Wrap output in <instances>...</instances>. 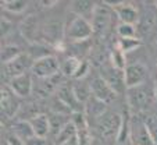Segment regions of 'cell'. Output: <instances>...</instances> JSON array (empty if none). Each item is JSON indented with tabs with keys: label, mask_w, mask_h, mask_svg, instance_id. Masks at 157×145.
<instances>
[{
	"label": "cell",
	"mask_w": 157,
	"mask_h": 145,
	"mask_svg": "<svg viewBox=\"0 0 157 145\" xmlns=\"http://www.w3.org/2000/svg\"><path fill=\"white\" fill-rule=\"evenodd\" d=\"M40 4H44V7H52V4H57V2H40Z\"/></svg>",
	"instance_id": "obj_36"
},
{
	"label": "cell",
	"mask_w": 157,
	"mask_h": 145,
	"mask_svg": "<svg viewBox=\"0 0 157 145\" xmlns=\"http://www.w3.org/2000/svg\"><path fill=\"white\" fill-rule=\"evenodd\" d=\"M21 50L17 45H6L2 49V64H7V63L15 60L18 56H21Z\"/></svg>",
	"instance_id": "obj_25"
},
{
	"label": "cell",
	"mask_w": 157,
	"mask_h": 145,
	"mask_svg": "<svg viewBox=\"0 0 157 145\" xmlns=\"http://www.w3.org/2000/svg\"><path fill=\"white\" fill-rule=\"evenodd\" d=\"M93 35V27L90 21L83 17L75 15L71 18L67 25H65V38L75 42H85Z\"/></svg>",
	"instance_id": "obj_2"
},
{
	"label": "cell",
	"mask_w": 157,
	"mask_h": 145,
	"mask_svg": "<svg viewBox=\"0 0 157 145\" xmlns=\"http://www.w3.org/2000/svg\"><path fill=\"white\" fill-rule=\"evenodd\" d=\"M89 85H90L92 95L96 99L101 101L103 103H106V105L111 103V102L117 98V92L109 85V83H107L101 75L95 77L90 83H89Z\"/></svg>",
	"instance_id": "obj_9"
},
{
	"label": "cell",
	"mask_w": 157,
	"mask_h": 145,
	"mask_svg": "<svg viewBox=\"0 0 157 145\" xmlns=\"http://www.w3.org/2000/svg\"><path fill=\"white\" fill-rule=\"evenodd\" d=\"M33 60L31 59L29 54H21L15 60L7 63V64H2V75H4L6 78H9V81L14 77L22 75L25 73H28V70L32 68Z\"/></svg>",
	"instance_id": "obj_6"
},
{
	"label": "cell",
	"mask_w": 157,
	"mask_h": 145,
	"mask_svg": "<svg viewBox=\"0 0 157 145\" xmlns=\"http://www.w3.org/2000/svg\"><path fill=\"white\" fill-rule=\"evenodd\" d=\"M113 11L120 18V22L125 24H133L139 21V13L138 9L133 6L132 3H125V2H120V3L113 4Z\"/></svg>",
	"instance_id": "obj_14"
},
{
	"label": "cell",
	"mask_w": 157,
	"mask_h": 145,
	"mask_svg": "<svg viewBox=\"0 0 157 145\" xmlns=\"http://www.w3.org/2000/svg\"><path fill=\"white\" fill-rule=\"evenodd\" d=\"M2 145H10V144H9V141H7V139H4V141L2 142Z\"/></svg>",
	"instance_id": "obj_38"
},
{
	"label": "cell",
	"mask_w": 157,
	"mask_h": 145,
	"mask_svg": "<svg viewBox=\"0 0 157 145\" xmlns=\"http://www.w3.org/2000/svg\"><path fill=\"white\" fill-rule=\"evenodd\" d=\"M89 68H90V64H89V62H86V60H81V64H79V68L77 70V73H75L74 75V80H78V81H82L83 78L88 75L89 73Z\"/></svg>",
	"instance_id": "obj_31"
},
{
	"label": "cell",
	"mask_w": 157,
	"mask_h": 145,
	"mask_svg": "<svg viewBox=\"0 0 157 145\" xmlns=\"http://www.w3.org/2000/svg\"><path fill=\"white\" fill-rule=\"evenodd\" d=\"M140 45H142V39H139V38H120L118 41H117V46H118L124 53L136 50Z\"/></svg>",
	"instance_id": "obj_26"
},
{
	"label": "cell",
	"mask_w": 157,
	"mask_h": 145,
	"mask_svg": "<svg viewBox=\"0 0 157 145\" xmlns=\"http://www.w3.org/2000/svg\"><path fill=\"white\" fill-rule=\"evenodd\" d=\"M153 98H154L153 91L149 87H146L145 84L139 87H135V88L127 89L128 109L133 113H142L145 110H147Z\"/></svg>",
	"instance_id": "obj_1"
},
{
	"label": "cell",
	"mask_w": 157,
	"mask_h": 145,
	"mask_svg": "<svg viewBox=\"0 0 157 145\" xmlns=\"http://www.w3.org/2000/svg\"><path fill=\"white\" fill-rule=\"evenodd\" d=\"M153 94H154V99L157 101V80L154 83V87H153Z\"/></svg>",
	"instance_id": "obj_37"
},
{
	"label": "cell",
	"mask_w": 157,
	"mask_h": 145,
	"mask_svg": "<svg viewBox=\"0 0 157 145\" xmlns=\"http://www.w3.org/2000/svg\"><path fill=\"white\" fill-rule=\"evenodd\" d=\"M142 119H143V122H145L146 127H147L149 134H150L154 145H157V115H149Z\"/></svg>",
	"instance_id": "obj_29"
},
{
	"label": "cell",
	"mask_w": 157,
	"mask_h": 145,
	"mask_svg": "<svg viewBox=\"0 0 157 145\" xmlns=\"http://www.w3.org/2000/svg\"><path fill=\"white\" fill-rule=\"evenodd\" d=\"M38 20H36L35 15H29L27 20L22 22L21 25V32L24 35V38L27 39L31 43H36L39 39L42 38V30H38Z\"/></svg>",
	"instance_id": "obj_17"
},
{
	"label": "cell",
	"mask_w": 157,
	"mask_h": 145,
	"mask_svg": "<svg viewBox=\"0 0 157 145\" xmlns=\"http://www.w3.org/2000/svg\"><path fill=\"white\" fill-rule=\"evenodd\" d=\"M72 91H74V95H75V98L78 99V102L82 105H85L89 99L92 98L90 85L82 83V81H78L77 84H74V85H72Z\"/></svg>",
	"instance_id": "obj_22"
},
{
	"label": "cell",
	"mask_w": 157,
	"mask_h": 145,
	"mask_svg": "<svg viewBox=\"0 0 157 145\" xmlns=\"http://www.w3.org/2000/svg\"><path fill=\"white\" fill-rule=\"evenodd\" d=\"M25 145H46V138H39V137H32V138L27 139Z\"/></svg>",
	"instance_id": "obj_33"
},
{
	"label": "cell",
	"mask_w": 157,
	"mask_h": 145,
	"mask_svg": "<svg viewBox=\"0 0 157 145\" xmlns=\"http://www.w3.org/2000/svg\"><path fill=\"white\" fill-rule=\"evenodd\" d=\"M29 124L33 130V134L39 138H48V135L52 131L50 126V117H48L46 115H36L33 117H31Z\"/></svg>",
	"instance_id": "obj_16"
},
{
	"label": "cell",
	"mask_w": 157,
	"mask_h": 145,
	"mask_svg": "<svg viewBox=\"0 0 157 145\" xmlns=\"http://www.w3.org/2000/svg\"><path fill=\"white\" fill-rule=\"evenodd\" d=\"M122 124V115L113 112H107L100 122L95 126L98 134L104 139H117L120 133V128Z\"/></svg>",
	"instance_id": "obj_3"
},
{
	"label": "cell",
	"mask_w": 157,
	"mask_h": 145,
	"mask_svg": "<svg viewBox=\"0 0 157 145\" xmlns=\"http://www.w3.org/2000/svg\"><path fill=\"white\" fill-rule=\"evenodd\" d=\"M9 88L18 98H27L33 92V78L31 73L14 77L9 81Z\"/></svg>",
	"instance_id": "obj_11"
},
{
	"label": "cell",
	"mask_w": 157,
	"mask_h": 145,
	"mask_svg": "<svg viewBox=\"0 0 157 145\" xmlns=\"http://www.w3.org/2000/svg\"><path fill=\"white\" fill-rule=\"evenodd\" d=\"M131 120L132 119L129 117V115H122V124L121 128H120L118 137L116 139L117 145H131Z\"/></svg>",
	"instance_id": "obj_20"
},
{
	"label": "cell",
	"mask_w": 157,
	"mask_h": 145,
	"mask_svg": "<svg viewBox=\"0 0 157 145\" xmlns=\"http://www.w3.org/2000/svg\"><path fill=\"white\" fill-rule=\"evenodd\" d=\"M111 10L107 6V3H101V4H96V9L93 11L92 20L90 24L93 27V34L99 36H104L109 31V27L111 24Z\"/></svg>",
	"instance_id": "obj_5"
},
{
	"label": "cell",
	"mask_w": 157,
	"mask_h": 145,
	"mask_svg": "<svg viewBox=\"0 0 157 145\" xmlns=\"http://www.w3.org/2000/svg\"><path fill=\"white\" fill-rule=\"evenodd\" d=\"M96 9V3L95 2H86V0H77L71 3V11L75 15H79L83 18H90L92 20L93 11Z\"/></svg>",
	"instance_id": "obj_18"
},
{
	"label": "cell",
	"mask_w": 157,
	"mask_h": 145,
	"mask_svg": "<svg viewBox=\"0 0 157 145\" xmlns=\"http://www.w3.org/2000/svg\"><path fill=\"white\" fill-rule=\"evenodd\" d=\"M131 145H154L143 119L131 120Z\"/></svg>",
	"instance_id": "obj_10"
},
{
	"label": "cell",
	"mask_w": 157,
	"mask_h": 145,
	"mask_svg": "<svg viewBox=\"0 0 157 145\" xmlns=\"http://www.w3.org/2000/svg\"><path fill=\"white\" fill-rule=\"evenodd\" d=\"M110 63L114 68L120 71H124L125 67H127V59H125V53L120 49L118 46L116 45V47H113V50L110 53Z\"/></svg>",
	"instance_id": "obj_24"
},
{
	"label": "cell",
	"mask_w": 157,
	"mask_h": 145,
	"mask_svg": "<svg viewBox=\"0 0 157 145\" xmlns=\"http://www.w3.org/2000/svg\"><path fill=\"white\" fill-rule=\"evenodd\" d=\"M77 135H78L77 127H75L74 122H72V120H70V122L61 128V131L57 134V137H56V145L64 144V142H67L68 139L74 138V137H77Z\"/></svg>",
	"instance_id": "obj_23"
},
{
	"label": "cell",
	"mask_w": 157,
	"mask_h": 145,
	"mask_svg": "<svg viewBox=\"0 0 157 145\" xmlns=\"http://www.w3.org/2000/svg\"><path fill=\"white\" fill-rule=\"evenodd\" d=\"M31 73L36 78H52L61 73L60 71V63L57 60V57L53 56V54L40 56L33 60Z\"/></svg>",
	"instance_id": "obj_4"
},
{
	"label": "cell",
	"mask_w": 157,
	"mask_h": 145,
	"mask_svg": "<svg viewBox=\"0 0 157 145\" xmlns=\"http://www.w3.org/2000/svg\"><path fill=\"white\" fill-rule=\"evenodd\" d=\"M147 78V68L142 63H132L128 64L124 70V83L125 88H135L143 85Z\"/></svg>",
	"instance_id": "obj_7"
},
{
	"label": "cell",
	"mask_w": 157,
	"mask_h": 145,
	"mask_svg": "<svg viewBox=\"0 0 157 145\" xmlns=\"http://www.w3.org/2000/svg\"><path fill=\"white\" fill-rule=\"evenodd\" d=\"M143 18L139 20V31H142L143 34H147L153 30L154 25V15L151 13H145L142 15Z\"/></svg>",
	"instance_id": "obj_30"
},
{
	"label": "cell",
	"mask_w": 157,
	"mask_h": 145,
	"mask_svg": "<svg viewBox=\"0 0 157 145\" xmlns=\"http://www.w3.org/2000/svg\"><path fill=\"white\" fill-rule=\"evenodd\" d=\"M7 141H9L10 145H25V141H22L21 138H18L17 135H14V134H10L9 137H7Z\"/></svg>",
	"instance_id": "obj_34"
},
{
	"label": "cell",
	"mask_w": 157,
	"mask_h": 145,
	"mask_svg": "<svg viewBox=\"0 0 157 145\" xmlns=\"http://www.w3.org/2000/svg\"><path fill=\"white\" fill-rule=\"evenodd\" d=\"M61 145H79V139H78V135L74 137V138H71V139H68L67 142H64V144H61Z\"/></svg>",
	"instance_id": "obj_35"
},
{
	"label": "cell",
	"mask_w": 157,
	"mask_h": 145,
	"mask_svg": "<svg viewBox=\"0 0 157 145\" xmlns=\"http://www.w3.org/2000/svg\"><path fill=\"white\" fill-rule=\"evenodd\" d=\"M13 133H14V135H17L18 138L22 139V141H27V139L35 137L33 130L28 120H21V122L14 123V126H13Z\"/></svg>",
	"instance_id": "obj_21"
},
{
	"label": "cell",
	"mask_w": 157,
	"mask_h": 145,
	"mask_svg": "<svg viewBox=\"0 0 157 145\" xmlns=\"http://www.w3.org/2000/svg\"><path fill=\"white\" fill-rule=\"evenodd\" d=\"M60 78H61V73L52 78H36V81L33 83V92L42 98H46L52 92L59 89Z\"/></svg>",
	"instance_id": "obj_15"
},
{
	"label": "cell",
	"mask_w": 157,
	"mask_h": 145,
	"mask_svg": "<svg viewBox=\"0 0 157 145\" xmlns=\"http://www.w3.org/2000/svg\"><path fill=\"white\" fill-rule=\"evenodd\" d=\"M81 64V59L77 56H68L63 60V63H60V71H61L63 75H67V77L74 78L77 70L79 68Z\"/></svg>",
	"instance_id": "obj_19"
},
{
	"label": "cell",
	"mask_w": 157,
	"mask_h": 145,
	"mask_svg": "<svg viewBox=\"0 0 157 145\" xmlns=\"http://www.w3.org/2000/svg\"><path fill=\"white\" fill-rule=\"evenodd\" d=\"M57 99L68 107L72 112V115L83 112V109H85V106H82V103H79L78 99L75 98L72 87H70L68 84H63L61 87H59V89H57Z\"/></svg>",
	"instance_id": "obj_13"
},
{
	"label": "cell",
	"mask_w": 157,
	"mask_h": 145,
	"mask_svg": "<svg viewBox=\"0 0 157 145\" xmlns=\"http://www.w3.org/2000/svg\"><path fill=\"white\" fill-rule=\"evenodd\" d=\"M13 31V22L9 21L6 17H2V38H6Z\"/></svg>",
	"instance_id": "obj_32"
},
{
	"label": "cell",
	"mask_w": 157,
	"mask_h": 145,
	"mask_svg": "<svg viewBox=\"0 0 157 145\" xmlns=\"http://www.w3.org/2000/svg\"><path fill=\"white\" fill-rule=\"evenodd\" d=\"M117 34H118L120 38H136L138 28L133 24L120 22L117 25Z\"/></svg>",
	"instance_id": "obj_28"
},
{
	"label": "cell",
	"mask_w": 157,
	"mask_h": 145,
	"mask_svg": "<svg viewBox=\"0 0 157 145\" xmlns=\"http://www.w3.org/2000/svg\"><path fill=\"white\" fill-rule=\"evenodd\" d=\"M154 4H156V6H157V2H156V3H154Z\"/></svg>",
	"instance_id": "obj_39"
},
{
	"label": "cell",
	"mask_w": 157,
	"mask_h": 145,
	"mask_svg": "<svg viewBox=\"0 0 157 145\" xmlns=\"http://www.w3.org/2000/svg\"><path fill=\"white\" fill-rule=\"evenodd\" d=\"M0 109H2V117L4 119H11L17 115L18 109H20V102H18V96L9 88V85H2L0 89Z\"/></svg>",
	"instance_id": "obj_8"
},
{
	"label": "cell",
	"mask_w": 157,
	"mask_h": 145,
	"mask_svg": "<svg viewBox=\"0 0 157 145\" xmlns=\"http://www.w3.org/2000/svg\"><path fill=\"white\" fill-rule=\"evenodd\" d=\"M106 106H107L106 103H103L101 101L96 99L92 95V98L85 103V109H83V113H85V116H86V120H88L89 126H93V127H95V126L100 122V119L107 113Z\"/></svg>",
	"instance_id": "obj_12"
},
{
	"label": "cell",
	"mask_w": 157,
	"mask_h": 145,
	"mask_svg": "<svg viewBox=\"0 0 157 145\" xmlns=\"http://www.w3.org/2000/svg\"><path fill=\"white\" fill-rule=\"evenodd\" d=\"M2 7L6 11L14 13V14H21L28 7V3L22 2V0H3L2 2Z\"/></svg>",
	"instance_id": "obj_27"
}]
</instances>
